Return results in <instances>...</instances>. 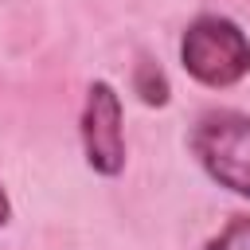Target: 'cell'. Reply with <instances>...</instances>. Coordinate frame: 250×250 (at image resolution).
I'll list each match as a JSON object with an SVG mask.
<instances>
[{"label": "cell", "mask_w": 250, "mask_h": 250, "mask_svg": "<svg viewBox=\"0 0 250 250\" xmlns=\"http://www.w3.org/2000/svg\"><path fill=\"white\" fill-rule=\"evenodd\" d=\"M199 168L238 199H250V117L238 109H207L191 129Z\"/></svg>", "instance_id": "2"}, {"label": "cell", "mask_w": 250, "mask_h": 250, "mask_svg": "<svg viewBox=\"0 0 250 250\" xmlns=\"http://www.w3.org/2000/svg\"><path fill=\"white\" fill-rule=\"evenodd\" d=\"M180 62L199 86L230 90L250 74V39L234 20L203 12L180 35Z\"/></svg>", "instance_id": "1"}, {"label": "cell", "mask_w": 250, "mask_h": 250, "mask_svg": "<svg viewBox=\"0 0 250 250\" xmlns=\"http://www.w3.org/2000/svg\"><path fill=\"white\" fill-rule=\"evenodd\" d=\"M203 250H250V215H234Z\"/></svg>", "instance_id": "5"}, {"label": "cell", "mask_w": 250, "mask_h": 250, "mask_svg": "<svg viewBox=\"0 0 250 250\" xmlns=\"http://www.w3.org/2000/svg\"><path fill=\"white\" fill-rule=\"evenodd\" d=\"M133 94H137L145 105H152V109H160V105L172 102V82H168L164 66L152 62L148 55H141V59L133 62Z\"/></svg>", "instance_id": "4"}, {"label": "cell", "mask_w": 250, "mask_h": 250, "mask_svg": "<svg viewBox=\"0 0 250 250\" xmlns=\"http://www.w3.org/2000/svg\"><path fill=\"white\" fill-rule=\"evenodd\" d=\"M78 137H82V156L90 172L113 180L125 172V117H121V94L113 82L94 78L82 102L78 117Z\"/></svg>", "instance_id": "3"}, {"label": "cell", "mask_w": 250, "mask_h": 250, "mask_svg": "<svg viewBox=\"0 0 250 250\" xmlns=\"http://www.w3.org/2000/svg\"><path fill=\"white\" fill-rule=\"evenodd\" d=\"M8 219H12V199H8V191H4V184H0V230L8 227Z\"/></svg>", "instance_id": "6"}]
</instances>
